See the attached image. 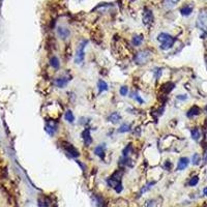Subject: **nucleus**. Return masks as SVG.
Listing matches in <instances>:
<instances>
[{"mask_svg": "<svg viewBox=\"0 0 207 207\" xmlns=\"http://www.w3.org/2000/svg\"><path fill=\"white\" fill-rule=\"evenodd\" d=\"M132 149H133V147H132V145H130H130H127V147L124 148V150H123V156H124V158H127L128 154H130V152L132 151Z\"/></svg>", "mask_w": 207, "mask_h": 207, "instance_id": "obj_25", "label": "nucleus"}, {"mask_svg": "<svg viewBox=\"0 0 207 207\" xmlns=\"http://www.w3.org/2000/svg\"><path fill=\"white\" fill-rule=\"evenodd\" d=\"M198 182H199V177L194 176V177L191 178V180L188 181V185H190V187H195Z\"/></svg>", "mask_w": 207, "mask_h": 207, "instance_id": "obj_23", "label": "nucleus"}, {"mask_svg": "<svg viewBox=\"0 0 207 207\" xmlns=\"http://www.w3.org/2000/svg\"><path fill=\"white\" fill-rule=\"evenodd\" d=\"M188 163H190V159H188L187 158H181L179 159V162H178L177 170L178 171H182V170H184L185 168L188 166Z\"/></svg>", "mask_w": 207, "mask_h": 207, "instance_id": "obj_10", "label": "nucleus"}, {"mask_svg": "<svg viewBox=\"0 0 207 207\" xmlns=\"http://www.w3.org/2000/svg\"><path fill=\"white\" fill-rule=\"evenodd\" d=\"M82 137H83V141H84V143H85L86 146H89L91 143H92V138H91L90 130H89V128L84 130V132L82 134Z\"/></svg>", "mask_w": 207, "mask_h": 207, "instance_id": "obj_8", "label": "nucleus"}, {"mask_svg": "<svg viewBox=\"0 0 207 207\" xmlns=\"http://www.w3.org/2000/svg\"><path fill=\"white\" fill-rule=\"evenodd\" d=\"M158 41L161 43V49L169 50L173 47V45H174L176 38H175L174 36L168 34V33L162 32V33H159V36H158Z\"/></svg>", "mask_w": 207, "mask_h": 207, "instance_id": "obj_1", "label": "nucleus"}, {"mask_svg": "<svg viewBox=\"0 0 207 207\" xmlns=\"http://www.w3.org/2000/svg\"><path fill=\"white\" fill-rule=\"evenodd\" d=\"M205 110H206V111H207V106L205 107Z\"/></svg>", "mask_w": 207, "mask_h": 207, "instance_id": "obj_31", "label": "nucleus"}, {"mask_svg": "<svg viewBox=\"0 0 207 207\" xmlns=\"http://www.w3.org/2000/svg\"><path fill=\"white\" fill-rule=\"evenodd\" d=\"M127 91H128V89H127V86H122V87L120 88L119 92H120V94H121L122 96H125L127 94Z\"/></svg>", "mask_w": 207, "mask_h": 207, "instance_id": "obj_26", "label": "nucleus"}, {"mask_svg": "<svg viewBox=\"0 0 207 207\" xmlns=\"http://www.w3.org/2000/svg\"><path fill=\"white\" fill-rule=\"evenodd\" d=\"M151 55H152V52L149 51V50H143V51L139 52V53L136 54V56H135L136 63H138V64L147 63L151 58Z\"/></svg>", "mask_w": 207, "mask_h": 207, "instance_id": "obj_3", "label": "nucleus"}, {"mask_svg": "<svg viewBox=\"0 0 207 207\" xmlns=\"http://www.w3.org/2000/svg\"><path fill=\"white\" fill-rule=\"evenodd\" d=\"M133 45L134 46H140L143 41V35H135L133 37Z\"/></svg>", "mask_w": 207, "mask_h": 207, "instance_id": "obj_19", "label": "nucleus"}, {"mask_svg": "<svg viewBox=\"0 0 207 207\" xmlns=\"http://www.w3.org/2000/svg\"><path fill=\"white\" fill-rule=\"evenodd\" d=\"M57 127H57V122L53 119L48 121L46 124V130L50 134V135H54V133L57 130Z\"/></svg>", "mask_w": 207, "mask_h": 207, "instance_id": "obj_7", "label": "nucleus"}, {"mask_svg": "<svg viewBox=\"0 0 207 207\" xmlns=\"http://www.w3.org/2000/svg\"><path fill=\"white\" fill-rule=\"evenodd\" d=\"M50 63H51L52 67H54V69H58L59 67V60L57 57H55V56H53L51 58V60H50Z\"/></svg>", "mask_w": 207, "mask_h": 207, "instance_id": "obj_20", "label": "nucleus"}, {"mask_svg": "<svg viewBox=\"0 0 207 207\" xmlns=\"http://www.w3.org/2000/svg\"><path fill=\"white\" fill-rule=\"evenodd\" d=\"M70 79L66 77H60V78H57L56 80H55V85L57 86V87L59 88H63L66 86V84L69 83Z\"/></svg>", "mask_w": 207, "mask_h": 207, "instance_id": "obj_9", "label": "nucleus"}, {"mask_svg": "<svg viewBox=\"0 0 207 207\" xmlns=\"http://www.w3.org/2000/svg\"><path fill=\"white\" fill-rule=\"evenodd\" d=\"M98 88L99 92H104V91H107V90H108V84H107L103 80H99L98 83Z\"/></svg>", "mask_w": 207, "mask_h": 207, "instance_id": "obj_15", "label": "nucleus"}, {"mask_svg": "<svg viewBox=\"0 0 207 207\" xmlns=\"http://www.w3.org/2000/svg\"><path fill=\"white\" fill-rule=\"evenodd\" d=\"M130 130V125L128 123H123L118 128V133H127Z\"/></svg>", "mask_w": 207, "mask_h": 207, "instance_id": "obj_22", "label": "nucleus"}, {"mask_svg": "<svg viewBox=\"0 0 207 207\" xmlns=\"http://www.w3.org/2000/svg\"><path fill=\"white\" fill-rule=\"evenodd\" d=\"M193 9H194V6L192 4H187V5H184L183 7H181L180 12H181L182 16H185V17H187V16H190L191 14H192Z\"/></svg>", "mask_w": 207, "mask_h": 207, "instance_id": "obj_12", "label": "nucleus"}, {"mask_svg": "<svg viewBox=\"0 0 207 207\" xmlns=\"http://www.w3.org/2000/svg\"><path fill=\"white\" fill-rule=\"evenodd\" d=\"M201 113V109L199 108V107L197 106H193L192 108H191L190 110L187 111V117H194V116H197V115H199Z\"/></svg>", "mask_w": 207, "mask_h": 207, "instance_id": "obj_11", "label": "nucleus"}, {"mask_svg": "<svg viewBox=\"0 0 207 207\" xmlns=\"http://www.w3.org/2000/svg\"><path fill=\"white\" fill-rule=\"evenodd\" d=\"M203 194H204V195H205L206 197H207V187H204V190H203Z\"/></svg>", "mask_w": 207, "mask_h": 207, "instance_id": "obj_30", "label": "nucleus"}, {"mask_svg": "<svg viewBox=\"0 0 207 207\" xmlns=\"http://www.w3.org/2000/svg\"><path fill=\"white\" fill-rule=\"evenodd\" d=\"M196 25L197 27L203 32H207V10L202 9L200 10L196 21Z\"/></svg>", "mask_w": 207, "mask_h": 207, "instance_id": "obj_2", "label": "nucleus"}, {"mask_svg": "<svg viewBox=\"0 0 207 207\" xmlns=\"http://www.w3.org/2000/svg\"><path fill=\"white\" fill-rule=\"evenodd\" d=\"M204 162H207V148L204 150Z\"/></svg>", "mask_w": 207, "mask_h": 207, "instance_id": "obj_29", "label": "nucleus"}, {"mask_svg": "<svg viewBox=\"0 0 207 207\" xmlns=\"http://www.w3.org/2000/svg\"><path fill=\"white\" fill-rule=\"evenodd\" d=\"M57 32H58V35L62 38V40H65V38L70 35V30L67 29V28H64V27H58Z\"/></svg>", "mask_w": 207, "mask_h": 207, "instance_id": "obj_13", "label": "nucleus"}, {"mask_svg": "<svg viewBox=\"0 0 207 207\" xmlns=\"http://www.w3.org/2000/svg\"><path fill=\"white\" fill-rule=\"evenodd\" d=\"M94 153L96 154V155H98L99 158H104V153H105V145H99L98 147H95L94 149Z\"/></svg>", "mask_w": 207, "mask_h": 207, "instance_id": "obj_16", "label": "nucleus"}, {"mask_svg": "<svg viewBox=\"0 0 207 207\" xmlns=\"http://www.w3.org/2000/svg\"><path fill=\"white\" fill-rule=\"evenodd\" d=\"M192 138L196 141H198L199 138H200V130H199L197 127H195L192 130Z\"/></svg>", "mask_w": 207, "mask_h": 207, "instance_id": "obj_21", "label": "nucleus"}, {"mask_svg": "<svg viewBox=\"0 0 207 207\" xmlns=\"http://www.w3.org/2000/svg\"><path fill=\"white\" fill-rule=\"evenodd\" d=\"M142 20H143V23L145 25L151 24V23H152V21H153V14H152V12H151L150 9H144Z\"/></svg>", "mask_w": 207, "mask_h": 207, "instance_id": "obj_5", "label": "nucleus"}, {"mask_svg": "<svg viewBox=\"0 0 207 207\" xmlns=\"http://www.w3.org/2000/svg\"><path fill=\"white\" fill-rule=\"evenodd\" d=\"M87 44L86 41H83L82 43L79 45L77 49V52H76L75 55V62L77 64H81L84 60V57H85V52H84V48H85V45Z\"/></svg>", "mask_w": 207, "mask_h": 207, "instance_id": "obj_4", "label": "nucleus"}, {"mask_svg": "<svg viewBox=\"0 0 207 207\" xmlns=\"http://www.w3.org/2000/svg\"><path fill=\"white\" fill-rule=\"evenodd\" d=\"M179 1H180V0H168V2L170 3V5H174V4L178 3Z\"/></svg>", "mask_w": 207, "mask_h": 207, "instance_id": "obj_27", "label": "nucleus"}, {"mask_svg": "<svg viewBox=\"0 0 207 207\" xmlns=\"http://www.w3.org/2000/svg\"><path fill=\"white\" fill-rule=\"evenodd\" d=\"M64 118H65V120H66V121H69V122H70V123H73V122H74V120H75V116H74V114H73V112L70 111V110H69V111L65 112Z\"/></svg>", "mask_w": 207, "mask_h": 207, "instance_id": "obj_18", "label": "nucleus"}, {"mask_svg": "<svg viewBox=\"0 0 207 207\" xmlns=\"http://www.w3.org/2000/svg\"><path fill=\"white\" fill-rule=\"evenodd\" d=\"M192 162H193V165H198L199 163H200V155H199L198 153H195L193 155Z\"/></svg>", "mask_w": 207, "mask_h": 207, "instance_id": "obj_24", "label": "nucleus"}, {"mask_svg": "<svg viewBox=\"0 0 207 207\" xmlns=\"http://www.w3.org/2000/svg\"><path fill=\"white\" fill-rule=\"evenodd\" d=\"M63 148L65 149L66 152H69L70 155L73 156V158H77V156H79V152H78V150L70 143L64 142L63 143Z\"/></svg>", "mask_w": 207, "mask_h": 207, "instance_id": "obj_6", "label": "nucleus"}, {"mask_svg": "<svg viewBox=\"0 0 207 207\" xmlns=\"http://www.w3.org/2000/svg\"><path fill=\"white\" fill-rule=\"evenodd\" d=\"M120 119H121V116H120V114L118 112H114V113H112L109 116V121H111L112 123H114V124L118 123V121Z\"/></svg>", "mask_w": 207, "mask_h": 207, "instance_id": "obj_14", "label": "nucleus"}, {"mask_svg": "<svg viewBox=\"0 0 207 207\" xmlns=\"http://www.w3.org/2000/svg\"><path fill=\"white\" fill-rule=\"evenodd\" d=\"M177 98H178V99H180V101H184V99H187V95H183V94H180V95H178V96H177Z\"/></svg>", "mask_w": 207, "mask_h": 207, "instance_id": "obj_28", "label": "nucleus"}, {"mask_svg": "<svg viewBox=\"0 0 207 207\" xmlns=\"http://www.w3.org/2000/svg\"><path fill=\"white\" fill-rule=\"evenodd\" d=\"M173 87H174V84L173 83H166V84H164L163 86H162V91L165 93H169L170 91L172 90Z\"/></svg>", "mask_w": 207, "mask_h": 207, "instance_id": "obj_17", "label": "nucleus"}]
</instances>
